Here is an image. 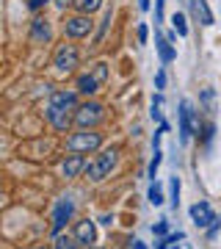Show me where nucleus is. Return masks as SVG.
<instances>
[{"label": "nucleus", "mask_w": 221, "mask_h": 249, "mask_svg": "<svg viewBox=\"0 0 221 249\" xmlns=\"http://www.w3.org/2000/svg\"><path fill=\"white\" fill-rule=\"evenodd\" d=\"M213 133H216V127H213V124H207V130H204V142H207V144L213 142Z\"/></svg>", "instance_id": "72a5a7b5"}, {"label": "nucleus", "mask_w": 221, "mask_h": 249, "mask_svg": "<svg viewBox=\"0 0 221 249\" xmlns=\"http://www.w3.org/2000/svg\"><path fill=\"white\" fill-rule=\"evenodd\" d=\"M72 235L78 238V244L83 249H88V247H94V241H97V227H94V222H91V219H78V222H75Z\"/></svg>", "instance_id": "9b49d317"}, {"label": "nucleus", "mask_w": 221, "mask_h": 249, "mask_svg": "<svg viewBox=\"0 0 221 249\" xmlns=\"http://www.w3.org/2000/svg\"><path fill=\"white\" fill-rule=\"evenodd\" d=\"M53 3H55V9L67 11V9H69V6H75V3H78V0H53Z\"/></svg>", "instance_id": "473e14b6"}, {"label": "nucleus", "mask_w": 221, "mask_h": 249, "mask_svg": "<svg viewBox=\"0 0 221 249\" xmlns=\"http://www.w3.org/2000/svg\"><path fill=\"white\" fill-rule=\"evenodd\" d=\"M111 19H114V9H105V17H102L100 31H97V42H102V39H105V31H108V25H111Z\"/></svg>", "instance_id": "4be33fe9"}, {"label": "nucleus", "mask_w": 221, "mask_h": 249, "mask_svg": "<svg viewBox=\"0 0 221 249\" xmlns=\"http://www.w3.org/2000/svg\"><path fill=\"white\" fill-rule=\"evenodd\" d=\"M86 166H88V160L83 158V155H78V152H72V155H67V158L61 160V175L67 180H75L86 172Z\"/></svg>", "instance_id": "ddd939ff"}, {"label": "nucleus", "mask_w": 221, "mask_h": 249, "mask_svg": "<svg viewBox=\"0 0 221 249\" xmlns=\"http://www.w3.org/2000/svg\"><path fill=\"white\" fill-rule=\"evenodd\" d=\"M100 86H102V83H100L91 72H83V75H78V80H75V89H78V94H80V97H86V100L94 97V94L100 91Z\"/></svg>", "instance_id": "4468645a"}, {"label": "nucleus", "mask_w": 221, "mask_h": 249, "mask_svg": "<svg viewBox=\"0 0 221 249\" xmlns=\"http://www.w3.org/2000/svg\"><path fill=\"white\" fill-rule=\"evenodd\" d=\"M147 199H150L155 208H158V205H163V199H166V196H163V188H160L158 183H152L150 191H147Z\"/></svg>", "instance_id": "aec40b11"}, {"label": "nucleus", "mask_w": 221, "mask_h": 249, "mask_svg": "<svg viewBox=\"0 0 221 249\" xmlns=\"http://www.w3.org/2000/svg\"><path fill=\"white\" fill-rule=\"evenodd\" d=\"M219 230H221V216H216V219H213V224L207 227V238H216V235H219Z\"/></svg>", "instance_id": "cd10ccee"}, {"label": "nucleus", "mask_w": 221, "mask_h": 249, "mask_svg": "<svg viewBox=\"0 0 221 249\" xmlns=\"http://www.w3.org/2000/svg\"><path fill=\"white\" fill-rule=\"evenodd\" d=\"M78 89H55L53 94H50V106H55V108H64V111H78Z\"/></svg>", "instance_id": "f8f14e48"}, {"label": "nucleus", "mask_w": 221, "mask_h": 249, "mask_svg": "<svg viewBox=\"0 0 221 249\" xmlns=\"http://www.w3.org/2000/svg\"><path fill=\"white\" fill-rule=\"evenodd\" d=\"M155 47H158V55L163 64H171L177 58V47L169 42V36H163L160 31H155Z\"/></svg>", "instance_id": "2eb2a0df"}, {"label": "nucleus", "mask_w": 221, "mask_h": 249, "mask_svg": "<svg viewBox=\"0 0 221 249\" xmlns=\"http://www.w3.org/2000/svg\"><path fill=\"white\" fill-rule=\"evenodd\" d=\"M171 22H174V31H177L180 36H188V22H186V17H183L180 11H177L174 17H171Z\"/></svg>", "instance_id": "5701e85b"}, {"label": "nucleus", "mask_w": 221, "mask_h": 249, "mask_svg": "<svg viewBox=\"0 0 221 249\" xmlns=\"http://www.w3.org/2000/svg\"><path fill=\"white\" fill-rule=\"evenodd\" d=\"M133 249H147V244H141V241H133Z\"/></svg>", "instance_id": "e433bc0d"}, {"label": "nucleus", "mask_w": 221, "mask_h": 249, "mask_svg": "<svg viewBox=\"0 0 221 249\" xmlns=\"http://www.w3.org/2000/svg\"><path fill=\"white\" fill-rule=\"evenodd\" d=\"M44 119L50 122V127H53V130H58V133H69L72 122H75V114H72V111H64V108L47 106V111H44Z\"/></svg>", "instance_id": "1a4fd4ad"}, {"label": "nucleus", "mask_w": 221, "mask_h": 249, "mask_svg": "<svg viewBox=\"0 0 221 249\" xmlns=\"http://www.w3.org/2000/svg\"><path fill=\"white\" fill-rule=\"evenodd\" d=\"M163 6H166V0H155V19L163 22Z\"/></svg>", "instance_id": "7c9ffc66"}, {"label": "nucleus", "mask_w": 221, "mask_h": 249, "mask_svg": "<svg viewBox=\"0 0 221 249\" xmlns=\"http://www.w3.org/2000/svg\"><path fill=\"white\" fill-rule=\"evenodd\" d=\"M50 247H53V249H80V244H78L75 235H55Z\"/></svg>", "instance_id": "f3484780"}, {"label": "nucleus", "mask_w": 221, "mask_h": 249, "mask_svg": "<svg viewBox=\"0 0 221 249\" xmlns=\"http://www.w3.org/2000/svg\"><path fill=\"white\" fill-rule=\"evenodd\" d=\"M191 3H194V14L202 19V25H213V22H216L210 9H207V0H191Z\"/></svg>", "instance_id": "dca6fc26"}, {"label": "nucleus", "mask_w": 221, "mask_h": 249, "mask_svg": "<svg viewBox=\"0 0 221 249\" xmlns=\"http://www.w3.org/2000/svg\"><path fill=\"white\" fill-rule=\"evenodd\" d=\"M88 249H105V247H88Z\"/></svg>", "instance_id": "4c0bfd02"}, {"label": "nucleus", "mask_w": 221, "mask_h": 249, "mask_svg": "<svg viewBox=\"0 0 221 249\" xmlns=\"http://www.w3.org/2000/svg\"><path fill=\"white\" fill-rule=\"evenodd\" d=\"M213 97H216V91H213V89H204V91H202V103H204L207 108H213Z\"/></svg>", "instance_id": "c756f323"}, {"label": "nucleus", "mask_w": 221, "mask_h": 249, "mask_svg": "<svg viewBox=\"0 0 221 249\" xmlns=\"http://www.w3.org/2000/svg\"><path fill=\"white\" fill-rule=\"evenodd\" d=\"M78 64H80L78 45L64 42V45L55 47V53H53V70L58 72V75H69V72H75V67H78Z\"/></svg>", "instance_id": "20e7f679"}, {"label": "nucleus", "mask_w": 221, "mask_h": 249, "mask_svg": "<svg viewBox=\"0 0 221 249\" xmlns=\"http://www.w3.org/2000/svg\"><path fill=\"white\" fill-rule=\"evenodd\" d=\"M102 3L105 0H78L75 9H78V14H94L97 9H102Z\"/></svg>", "instance_id": "a211bd4d"}, {"label": "nucleus", "mask_w": 221, "mask_h": 249, "mask_svg": "<svg viewBox=\"0 0 221 249\" xmlns=\"http://www.w3.org/2000/svg\"><path fill=\"white\" fill-rule=\"evenodd\" d=\"M177 119H180V142L188 144V142H191V136L199 133V116H196L194 103H191V100H183V103H180Z\"/></svg>", "instance_id": "39448f33"}, {"label": "nucleus", "mask_w": 221, "mask_h": 249, "mask_svg": "<svg viewBox=\"0 0 221 249\" xmlns=\"http://www.w3.org/2000/svg\"><path fill=\"white\" fill-rule=\"evenodd\" d=\"M169 205L177 211V205H180V178H171L169 180Z\"/></svg>", "instance_id": "6ab92c4d"}, {"label": "nucleus", "mask_w": 221, "mask_h": 249, "mask_svg": "<svg viewBox=\"0 0 221 249\" xmlns=\"http://www.w3.org/2000/svg\"><path fill=\"white\" fill-rule=\"evenodd\" d=\"M116 163H119V150L116 147H111V150H102L100 155H94V158L88 160L86 166V180H91V183H100V180H105L111 172L116 169Z\"/></svg>", "instance_id": "f257e3e1"}, {"label": "nucleus", "mask_w": 221, "mask_h": 249, "mask_svg": "<svg viewBox=\"0 0 221 249\" xmlns=\"http://www.w3.org/2000/svg\"><path fill=\"white\" fill-rule=\"evenodd\" d=\"M105 142V136L100 130H88V127H80L75 133L67 136V150L78 152V155H88V152H97Z\"/></svg>", "instance_id": "f03ea898"}, {"label": "nucleus", "mask_w": 221, "mask_h": 249, "mask_svg": "<svg viewBox=\"0 0 221 249\" xmlns=\"http://www.w3.org/2000/svg\"><path fill=\"white\" fill-rule=\"evenodd\" d=\"M160 163H163V152H160V147H158V150H155V155H152V160H150V169H147V175H150L152 180L158 178Z\"/></svg>", "instance_id": "412c9836"}, {"label": "nucleus", "mask_w": 221, "mask_h": 249, "mask_svg": "<svg viewBox=\"0 0 221 249\" xmlns=\"http://www.w3.org/2000/svg\"><path fill=\"white\" fill-rule=\"evenodd\" d=\"M100 222L105 224V227H111V224H114V216H111V213H105V216H102V219H100Z\"/></svg>", "instance_id": "f704fd0d"}, {"label": "nucleus", "mask_w": 221, "mask_h": 249, "mask_svg": "<svg viewBox=\"0 0 221 249\" xmlns=\"http://www.w3.org/2000/svg\"><path fill=\"white\" fill-rule=\"evenodd\" d=\"M50 0H28V11H34V14H39V11L47 6Z\"/></svg>", "instance_id": "bb28decb"}, {"label": "nucleus", "mask_w": 221, "mask_h": 249, "mask_svg": "<svg viewBox=\"0 0 221 249\" xmlns=\"http://www.w3.org/2000/svg\"><path fill=\"white\" fill-rule=\"evenodd\" d=\"M91 75H94V78H97L100 83H105V80H108V64H94Z\"/></svg>", "instance_id": "b1692460"}, {"label": "nucleus", "mask_w": 221, "mask_h": 249, "mask_svg": "<svg viewBox=\"0 0 221 249\" xmlns=\"http://www.w3.org/2000/svg\"><path fill=\"white\" fill-rule=\"evenodd\" d=\"M138 9H141V11H150V0H138Z\"/></svg>", "instance_id": "c9c22d12"}, {"label": "nucleus", "mask_w": 221, "mask_h": 249, "mask_svg": "<svg viewBox=\"0 0 221 249\" xmlns=\"http://www.w3.org/2000/svg\"><path fill=\"white\" fill-rule=\"evenodd\" d=\"M155 89H158V91L166 89V72H163V70H158V75H155Z\"/></svg>", "instance_id": "c85d7f7f"}, {"label": "nucleus", "mask_w": 221, "mask_h": 249, "mask_svg": "<svg viewBox=\"0 0 221 249\" xmlns=\"http://www.w3.org/2000/svg\"><path fill=\"white\" fill-rule=\"evenodd\" d=\"M136 36H138V45H147V36H150V28H147V25H138V34H136Z\"/></svg>", "instance_id": "2f4dec72"}, {"label": "nucleus", "mask_w": 221, "mask_h": 249, "mask_svg": "<svg viewBox=\"0 0 221 249\" xmlns=\"http://www.w3.org/2000/svg\"><path fill=\"white\" fill-rule=\"evenodd\" d=\"M152 232H155L158 238H166V235H169V222H158V224H152Z\"/></svg>", "instance_id": "a878e982"}, {"label": "nucleus", "mask_w": 221, "mask_h": 249, "mask_svg": "<svg viewBox=\"0 0 221 249\" xmlns=\"http://www.w3.org/2000/svg\"><path fill=\"white\" fill-rule=\"evenodd\" d=\"M105 122V106L102 103H97V100H83L78 106V111H75V124L78 127H88V130H94L97 124Z\"/></svg>", "instance_id": "7ed1b4c3"}, {"label": "nucleus", "mask_w": 221, "mask_h": 249, "mask_svg": "<svg viewBox=\"0 0 221 249\" xmlns=\"http://www.w3.org/2000/svg\"><path fill=\"white\" fill-rule=\"evenodd\" d=\"M28 36H31V42L34 45H47L50 42V36H53V25H50V19L44 17V14H36L31 19V25H28Z\"/></svg>", "instance_id": "6e6552de"}, {"label": "nucleus", "mask_w": 221, "mask_h": 249, "mask_svg": "<svg viewBox=\"0 0 221 249\" xmlns=\"http://www.w3.org/2000/svg\"><path fill=\"white\" fill-rule=\"evenodd\" d=\"M36 249H53V247H36Z\"/></svg>", "instance_id": "58836bf2"}, {"label": "nucleus", "mask_w": 221, "mask_h": 249, "mask_svg": "<svg viewBox=\"0 0 221 249\" xmlns=\"http://www.w3.org/2000/svg\"><path fill=\"white\" fill-rule=\"evenodd\" d=\"M191 222L196 224V227H202V230H207L213 224V219H216V213H213V205L207 202V199H199V202L191 205Z\"/></svg>", "instance_id": "9d476101"}, {"label": "nucleus", "mask_w": 221, "mask_h": 249, "mask_svg": "<svg viewBox=\"0 0 221 249\" xmlns=\"http://www.w3.org/2000/svg\"><path fill=\"white\" fill-rule=\"evenodd\" d=\"M72 216H75V202H72L69 196H64V199H58L53 208V227H50V232L55 235H61V230L67 227V222H72Z\"/></svg>", "instance_id": "0eeeda50"}, {"label": "nucleus", "mask_w": 221, "mask_h": 249, "mask_svg": "<svg viewBox=\"0 0 221 249\" xmlns=\"http://www.w3.org/2000/svg\"><path fill=\"white\" fill-rule=\"evenodd\" d=\"M91 31H94L91 14H72V17H67V22H64V36H67V39H86Z\"/></svg>", "instance_id": "423d86ee"}, {"label": "nucleus", "mask_w": 221, "mask_h": 249, "mask_svg": "<svg viewBox=\"0 0 221 249\" xmlns=\"http://www.w3.org/2000/svg\"><path fill=\"white\" fill-rule=\"evenodd\" d=\"M160 103H163V100H160V94L152 100V119H155V122H163V114H160Z\"/></svg>", "instance_id": "393cba45"}]
</instances>
